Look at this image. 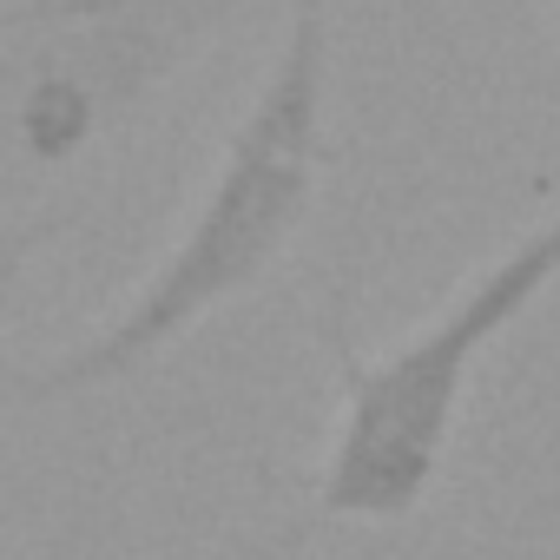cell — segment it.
<instances>
[{"label": "cell", "instance_id": "6da1fadb", "mask_svg": "<svg viewBox=\"0 0 560 560\" xmlns=\"http://www.w3.org/2000/svg\"><path fill=\"white\" fill-rule=\"evenodd\" d=\"M330 0H291L284 40H277L270 73L257 80L250 106L237 113L218 172L205 178L185 231L172 250L145 270V284L80 343L60 357L21 370L8 396L21 409H54L100 396L113 383H132L152 370L185 330L237 304L277 270L304 218L317 211V185L330 165Z\"/></svg>", "mask_w": 560, "mask_h": 560}, {"label": "cell", "instance_id": "7a4b0ae2", "mask_svg": "<svg viewBox=\"0 0 560 560\" xmlns=\"http://www.w3.org/2000/svg\"><path fill=\"white\" fill-rule=\"evenodd\" d=\"M553 284H560V211L521 231L475 277H462L455 298L422 330H409L402 343L376 357H357V343L330 324L343 409H337V435L317 475V514L363 521V527L409 521L442 481V462H448L481 357Z\"/></svg>", "mask_w": 560, "mask_h": 560}, {"label": "cell", "instance_id": "3957f363", "mask_svg": "<svg viewBox=\"0 0 560 560\" xmlns=\"http://www.w3.org/2000/svg\"><path fill=\"white\" fill-rule=\"evenodd\" d=\"M231 14L237 0H0V172L86 159Z\"/></svg>", "mask_w": 560, "mask_h": 560}, {"label": "cell", "instance_id": "277c9868", "mask_svg": "<svg viewBox=\"0 0 560 560\" xmlns=\"http://www.w3.org/2000/svg\"><path fill=\"white\" fill-rule=\"evenodd\" d=\"M67 231V211H34V218H14V224H0V324L14 317L21 304V284H27V264L40 257L47 237Z\"/></svg>", "mask_w": 560, "mask_h": 560}]
</instances>
